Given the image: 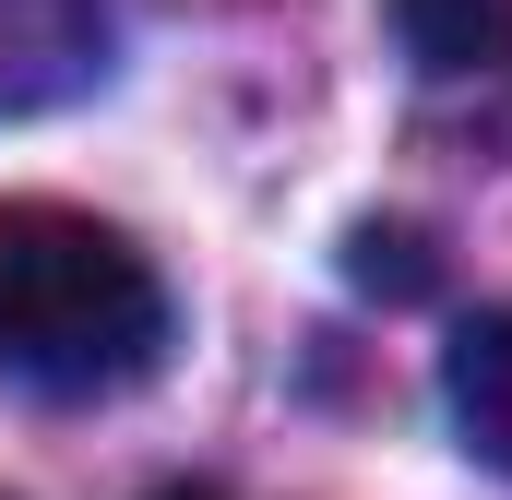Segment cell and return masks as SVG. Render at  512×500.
Here are the masks:
<instances>
[{"label": "cell", "instance_id": "6da1fadb", "mask_svg": "<svg viewBox=\"0 0 512 500\" xmlns=\"http://www.w3.org/2000/svg\"><path fill=\"white\" fill-rule=\"evenodd\" d=\"M167 274L72 203H0V381L48 405H96L167 358Z\"/></svg>", "mask_w": 512, "mask_h": 500}, {"label": "cell", "instance_id": "7a4b0ae2", "mask_svg": "<svg viewBox=\"0 0 512 500\" xmlns=\"http://www.w3.org/2000/svg\"><path fill=\"white\" fill-rule=\"evenodd\" d=\"M108 84V0H0V120H48Z\"/></svg>", "mask_w": 512, "mask_h": 500}, {"label": "cell", "instance_id": "3957f363", "mask_svg": "<svg viewBox=\"0 0 512 500\" xmlns=\"http://www.w3.org/2000/svg\"><path fill=\"white\" fill-rule=\"evenodd\" d=\"M441 405H453L465 453H477L489 477H512V310L453 322V346H441Z\"/></svg>", "mask_w": 512, "mask_h": 500}, {"label": "cell", "instance_id": "277c9868", "mask_svg": "<svg viewBox=\"0 0 512 500\" xmlns=\"http://www.w3.org/2000/svg\"><path fill=\"white\" fill-rule=\"evenodd\" d=\"M393 36L417 72L465 84V72H512V0H393Z\"/></svg>", "mask_w": 512, "mask_h": 500}]
</instances>
